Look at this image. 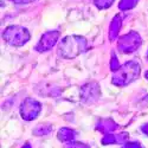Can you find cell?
Masks as SVG:
<instances>
[{"instance_id": "1", "label": "cell", "mask_w": 148, "mask_h": 148, "mask_svg": "<svg viewBox=\"0 0 148 148\" xmlns=\"http://www.w3.org/2000/svg\"><path fill=\"white\" fill-rule=\"evenodd\" d=\"M87 49V40L83 37L70 36L60 40L57 53L64 58H73Z\"/></svg>"}, {"instance_id": "2", "label": "cell", "mask_w": 148, "mask_h": 148, "mask_svg": "<svg viewBox=\"0 0 148 148\" xmlns=\"http://www.w3.org/2000/svg\"><path fill=\"white\" fill-rule=\"evenodd\" d=\"M140 75V65L134 60L127 62L121 65L116 71L113 78V83L116 85H127L128 83L133 82Z\"/></svg>"}, {"instance_id": "3", "label": "cell", "mask_w": 148, "mask_h": 148, "mask_svg": "<svg viewBox=\"0 0 148 148\" xmlns=\"http://www.w3.org/2000/svg\"><path fill=\"white\" fill-rule=\"evenodd\" d=\"M3 37H4V39L10 45L21 46V45H24V44H25L30 39L31 34H30V32L25 27L12 25V26H8L4 31Z\"/></svg>"}, {"instance_id": "4", "label": "cell", "mask_w": 148, "mask_h": 148, "mask_svg": "<svg viewBox=\"0 0 148 148\" xmlns=\"http://www.w3.org/2000/svg\"><path fill=\"white\" fill-rule=\"evenodd\" d=\"M141 44V38L140 36L136 33V32H129L127 34H125L123 37L119 39V43H117V47L120 52L122 53H129V52H133L135 51L136 49L140 46Z\"/></svg>"}, {"instance_id": "5", "label": "cell", "mask_w": 148, "mask_h": 148, "mask_svg": "<svg viewBox=\"0 0 148 148\" xmlns=\"http://www.w3.org/2000/svg\"><path fill=\"white\" fill-rule=\"evenodd\" d=\"M40 109H42V106L39 102L32 100V98H26L20 107V114L24 120L31 121L39 115Z\"/></svg>"}, {"instance_id": "6", "label": "cell", "mask_w": 148, "mask_h": 148, "mask_svg": "<svg viewBox=\"0 0 148 148\" xmlns=\"http://www.w3.org/2000/svg\"><path fill=\"white\" fill-rule=\"evenodd\" d=\"M58 38H59L58 31H50V32L44 33L39 40V43H38V45L36 47L37 51L44 52L46 50H50L53 45H56V43L58 42Z\"/></svg>"}, {"instance_id": "7", "label": "cell", "mask_w": 148, "mask_h": 148, "mask_svg": "<svg viewBox=\"0 0 148 148\" xmlns=\"http://www.w3.org/2000/svg\"><path fill=\"white\" fill-rule=\"evenodd\" d=\"M98 94V87L97 84H88L83 87L82 89V97L85 102H89L90 100H96V95Z\"/></svg>"}, {"instance_id": "8", "label": "cell", "mask_w": 148, "mask_h": 148, "mask_svg": "<svg viewBox=\"0 0 148 148\" xmlns=\"http://www.w3.org/2000/svg\"><path fill=\"white\" fill-rule=\"evenodd\" d=\"M121 25H122V19L120 16H115V18L113 19L112 24H110V30H109V38L110 40H114L116 39V37L120 32V29H121Z\"/></svg>"}, {"instance_id": "9", "label": "cell", "mask_w": 148, "mask_h": 148, "mask_svg": "<svg viewBox=\"0 0 148 148\" xmlns=\"http://www.w3.org/2000/svg\"><path fill=\"white\" fill-rule=\"evenodd\" d=\"M116 128H117V126L115 125L112 120H102L97 125V129L98 130H101L103 133H108V134H110V132L115 130Z\"/></svg>"}, {"instance_id": "10", "label": "cell", "mask_w": 148, "mask_h": 148, "mask_svg": "<svg viewBox=\"0 0 148 148\" xmlns=\"http://www.w3.org/2000/svg\"><path fill=\"white\" fill-rule=\"evenodd\" d=\"M73 138H75V132L68 128H62L58 133V139L63 142H70L73 140Z\"/></svg>"}, {"instance_id": "11", "label": "cell", "mask_w": 148, "mask_h": 148, "mask_svg": "<svg viewBox=\"0 0 148 148\" xmlns=\"http://www.w3.org/2000/svg\"><path fill=\"white\" fill-rule=\"evenodd\" d=\"M138 3H139V0H121L120 4H119V8L122 11L132 10Z\"/></svg>"}, {"instance_id": "12", "label": "cell", "mask_w": 148, "mask_h": 148, "mask_svg": "<svg viewBox=\"0 0 148 148\" xmlns=\"http://www.w3.org/2000/svg\"><path fill=\"white\" fill-rule=\"evenodd\" d=\"M114 0H94V4L97 8L100 10H104V8H108L113 5Z\"/></svg>"}, {"instance_id": "13", "label": "cell", "mask_w": 148, "mask_h": 148, "mask_svg": "<svg viewBox=\"0 0 148 148\" xmlns=\"http://www.w3.org/2000/svg\"><path fill=\"white\" fill-rule=\"evenodd\" d=\"M50 130H51V127L49 125H42V126L37 127L34 129V134H37V135H44V134H47Z\"/></svg>"}, {"instance_id": "14", "label": "cell", "mask_w": 148, "mask_h": 148, "mask_svg": "<svg viewBox=\"0 0 148 148\" xmlns=\"http://www.w3.org/2000/svg\"><path fill=\"white\" fill-rule=\"evenodd\" d=\"M68 148H89L88 146H85V145H83V143H78V142H73V143H71Z\"/></svg>"}, {"instance_id": "15", "label": "cell", "mask_w": 148, "mask_h": 148, "mask_svg": "<svg viewBox=\"0 0 148 148\" xmlns=\"http://www.w3.org/2000/svg\"><path fill=\"white\" fill-rule=\"evenodd\" d=\"M123 148H141V146L138 142H132V143H127Z\"/></svg>"}, {"instance_id": "16", "label": "cell", "mask_w": 148, "mask_h": 148, "mask_svg": "<svg viewBox=\"0 0 148 148\" xmlns=\"http://www.w3.org/2000/svg\"><path fill=\"white\" fill-rule=\"evenodd\" d=\"M12 1L16 4H29V3L34 1V0H12Z\"/></svg>"}, {"instance_id": "17", "label": "cell", "mask_w": 148, "mask_h": 148, "mask_svg": "<svg viewBox=\"0 0 148 148\" xmlns=\"http://www.w3.org/2000/svg\"><path fill=\"white\" fill-rule=\"evenodd\" d=\"M23 148H31V147H30V146H29V145H25V146H24V147H23Z\"/></svg>"}, {"instance_id": "18", "label": "cell", "mask_w": 148, "mask_h": 148, "mask_svg": "<svg viewBox=\"0 0 148 148\" xmlns=\"http://www.w3.org/2000/svg\"><path fill=\"white\" fill-rule=\"evenodd\" d=\"M147 59H148V53H147Z\"/></svg>"}]
</instances>
